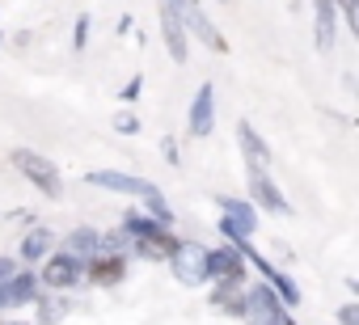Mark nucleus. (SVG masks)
Wrapping results in <instances>:
<instances>
[{
    "label": "nucleus",
    "mask_w": 359,
    "mask_h": 325,
    "mask_svg": "<svg viewBox=\"0 0 359 325\" xmlns=\"http://www.w3.org/2000/svg\"><path fill=\"white\" fill-rule=\"evenodd\" d=\"M118 228L127 233L131 249H135L140 258H148V262H165V258H169V249L177 245V237H173V224H161V220H152L144 207H140V212H127Z\"/></svg>",
    "instance_id": "1"
},
{
    "label": "nucleus",
    "mask_w": 359,
    "mask_h": 325,
    "mask_svg": "<svg viewBox=\"0 0 359 325\" xmlns=\"http://www.w3.org/2000/svg\"><path fill=\"white\" fill-rule=\"evenodd\" d=\"M13 165H18V174L39 195H47V199H60L64 195V178H60V165H55L51 156H43L34 148H13Z\"/></svg>",
    "instance_id": "2"
},
{
    "label": "nucleus",
    "mask_w": 359,
    "mask_h": 325,
    "mask_svg": "<svg viewBox=\"0 0 359 325\" xmlns=\"http://www.w3.org/2000/svg\"><path fill=\"white\" fill-rule=\"evenodd\" d=\"M169 5L177 9V18H182L187 34H191L195 43H203L212 55H229V39H224V30L208 18V9L199 5V0H169Z\"/></svg>",
    "instance_id": "3"
},
{
    "label": "nucleus",
    "mask_w": 359,
    "mask_h": 325,
    "mask_svg": "<svg viewBox=\"0 0 359 325\" xmlns=\"http://www.w3.org/2000/svg\"><path fill=\"white\" fill-rule=\"evenodd\" d=\"M245 325H283L287 321V304L275 296V287L266 279L245 283V308H241Z\"/></svg>",
    "instance_id": "4"
},
{
    "label": "nucleus",
    "mask_w": 359,
    "mask_h": 325,
    "mask_svg": "<svg viewBox=\"0 0 359 325\" xmlns=\"http://www.w3.org/2000/svg\"><path fill=\"white\" fill-rule=\"evenodd\" d=\"M169 270L182 287H208V245L199 241H177L169 249Z\"/></svg>",
    "instance_id": "5"
},
{
    "label": "nucleus",
    "mask_w": 359,
    "mask_h": 325,
    "mask_svg": "<svg viewBox=\"0 0 359 325\" xmlns=\"http://www.w3.org/2000/svg\"><path fill=\"white\" fill-rule=\"evenodd\" d=\"M258 233V207L237 195H220V237L224 241H254Z\"/></svg>",
    "instance_id": "6"
},
{
    "label": "nucleus",
    "mask_w": 359,
    "mask_h": 325,
    "mask_svg": "<svg viewBox=\"0 0 359 325\" xmlns=\"http://www.w3.org/2000/svg\"><path fill=\"white\" fill-rule=\"evenodd\" d=\"M208 283H220V287H245L250 283V262L233 241L208 249Z\"/></svg>",
    "instance_id": "7"
},
{
    "label": "nucleus",
    "mask_w": 359,
    "mask_h": 325,
    "mask_svg": "<svg viewBox=\"0 0 359 325\" xmlns=\"http://www.w3.org/2000/svg\"><path fill=\"white\" fill-rule=\"evenodd\" d=\"M245 199H250L258 212L292 216V203H287V195L279 191V182L271 178V170H258V165H250V170H245Z\"/></svg>",
    "instance_id": "8"
},
{
    "label": "nucleus",
    "mask_w": 359,
    "mask_h": 325,
    "mask_svg": "<svg viewBox=\"0 0 359 325\" xmlns=\"http://www.w3.org/2000/svg\"><path fill=\"white\" fill-rule=\"evenodd\" d=\"M43 270H34L39 275V287L43 291H72L76 283H81V258H72V254H64V249H51L43 262H39Z\"/></svg>",
    "instance_id": "9"
},
{
    "label": "nucleus",
    "mask_w": 359,
    "mask_h": 325,
    "mask_svg": "<svg viewBox=\"0 0 359 325\" xmlns=\"http://www.w3.org/2000/svg\"><path fill=\"white\" fill-rule=\"evenodd\" d=\"M85 182L97 186V191H110V195L140 199V203H144L148 195H156V182H148V178H140V174H127V170H89Z\"/></svg>",
    "instance_id": "10"
},
{
    "label": "nucleus",
    "mask_w": 359,
    "mask_h": 325,
    "mask_svg": "<svg viewBox=\"0 0 359 325\" xmlns=\"http://www.w3.org/2000/svg\"><path fill=\"white\" fill-rule=\"evenodd\" d=\"M127 279V254H89L81 262V283H93V287H118Z\"/></svg>",
    "instance_id": "11"
},
{
    "label": "nucleus",
    "mask_w": 359,
    "mask_h": 325,
    "mask_svg": "<svg viewBox=\"0 0 359 325\" xmlns=\"http://www.w3.org/2000/svg\"><path fill=\"white\" fill-rule=\"evenodd\" d=\"M156 26H161V39H165V51L173 64H187L191 60V34L182 26V18H177V9L169 5V0H161L156 5Z\"/></svg>",
    "instance_id": "12"
},
{
    "label": "nucleus",
    "mask_w": 359,
    "mask_h": 325,
    "mask_svg": "<svg viewBox=\"0 0 359 325\" xmlns=\"http://www.w3.org/2000/svg\"><path fill=\"white\" fill-rule=\"evenodd\" d=\"M187 131H191V139H208L216 131V85L212 81H203L195 89L191 110H187Z\"/></svg>",
    "instance_id": "13"
},
{
    "label": "nucleus",
    "mask_w": 359,
    "mask_h": 325,
    "mask_svg": "<svg viewBox=\"0 0 359 325\" xmlns=\"http://www.w3.org/2000/svg\"><path fill=\"white\" fill-rule=\"evenodd\" d=\"M334 34H338L334 0H313V47L317 51H334Z\"/></svg>",
    "instance_id": "14"
},
{
    "label": "nucleus",
    "mask_w": 359,
    "mask_h": 325,
    "mask_svg": "<svg viewBox=\"0 0 359 325\" xmlns=\"http://www.w3.org/2000/svg\"><path fill=\"white\" fill-rule=\"evenodd\" d=\"M237 144H241V156H245V170L258 165V170H271V144L254 131V123H237Z\"/></svg>",
    "instance_id": "15"
},
{
    "label": "nucleus",
    "mask_w": 359,
    "mask_h": 325,
    "mask_svg": "<svg viewBox=\"0 0 359 325\" xmlns=\"http://www.w3.org/2000/svg\"><path fill=\"white\" fill-rule=\"evenodd\" d=\"M55 249V233L51 228H43V224H30L26 228V237H22V249L13 254L22 266H34V262H43L47 254Z\"/></svg>",
    "instance_id": "16"
},
{
    "label": "nucleus",
    "mask_w": 359,
    "mask_h": 325,
    "mask_svg": "<svg viewBox=\"0 0 359 325\" xmlns=\"http://www.w3.org/2000/svg\"><path fill=\"white\" fill-rule=\"evenodd\" d=\"M39 275L34 270H26V266H18V275L5 283V300H9V308H22V304H34L39 300Z\"/></svg>",
    "instance_id": "17"
},
{
    "label": "nucleus",
    "mask_w": 359,
    "mask_h": 325,
    "mask_svg": "<svg viewBox=\"0 0 359 325\" xmlns=\"http://www.w3.org/2000/svg\"><path fill=\"white\" fill-rule=\"evenodd\" d=\"M97 237H102V228H89V224H81V228H72L68 237H64V254H72V258H89V254H97Z\"/></svg>",
    "instance_id": "18"
},
{
    "label": "nucleus",
    "mask_w": 359,
    "mask_h": 325,
    "mask_svg": "<svg viewBox=\"0 0 359 325\" xmlns=\"http://www.w3.org/2000/svg\"><path fill=\"white\" fill-rule=\"evenodd\" d=\"M212 308L224 312V317H241V308H245V287H220V283H212Z\"/></svg>",
    "instance_id": "19"
},
{
    "label": "nucleus",
    "mask_w": 359,
    "mask_h": 325,
    "mask_svg": "<svg viewBox=\"0 0 359 325\" xmlns=\"http://www.w3.org/2000/svg\"><path fill=\"white\" fill-rule=\"evenodd\" d=\"M39 325H55V321H64V300H60V291H39Z\"/></svg>",
    "instance_id": "20"
},
{
    "label": "nucleus",
    "mask_w": 359,
    "mask_h": 325,
    "mask_svg": "<svg viewBox=\"0 0 359 325\" xmlns=\"http://www.w3.org/2000/svg\"><path fill=\"white\" fill-rule=\"evenodd\" d=\"M97 249H106V254H131V241H127L123 228H110V233L97 237Z\"/></svg>",
    "instance_id": "21"
},
{
    "label": "nucleus",
    "mask_w": 359,
    "mask_h": 325,
    "mask_svg": "<svg viewBox=\"0 0 359 325\" xmlns=\"http://www.w3.org/2000/svg\"><path fill=\"white\" fill-rule=\"evenodd\" d=\"M338 22H346V30H359V0H334Z\"/></svg>",
    "instance_id": "22"
},
{
    "label": "nucleus",
    "mask_w": 359,
    "mask_h": 325,
    "mask_svg": "<svg viewBox=\"0 0 359 325\" xmlns=\"http://www.w3.org/2000/svg\"><path fill=\"white\" fill-rule=\"evenodd\" d=\"M85 47H89V13H81L72 26V51H85Z\"/></svg>",
    "instance_id": "23"
},
{
    "label": "nucleus",
    "mask_w": 359,
    "mask_h": 325,
    "mask_svg": "<svg viewBox=\"0 0 359 325\" xmlns=\"http://www.w3.org/2000/svg\"><path fill=\"white\" fill-rule=\"evenodd\" d=\"M114 131H118V135H135V131H140V118H135L131 110H118V114H114Z\"/></svg>",
    "instance_id": "24"
},
{
    "label": "nucleus",
    "mask_w": 359,
    "mask_h": 325,
    "mask_svg": "<svg viewBox=\"0 0 359 325\" xmlns=\"http://www.w3.org/2000/svg\"><path fill=\"white\" fill-rule=\"evenodd\" d=\"M18 266H22V262H18L13 254H0V287H5V283L18 275Z\"/></svg>",
    "instance_id": "25"
},
{
    "label": "nucleus",
    "mask_w": 359,
    "mask_h": 325,
    "mask_svg": "<svg viewBox=\"0 0 359 325\" xmlns=\"http://www.w3.org/2000/svg\"><path fill=\"white\" fill-rule=\"evenodd\" d=\"M338 325H359V304H355V300L338 308Z\"/></svg>",
    "instance_id": "26"
},
{
    "label": "nucleus",
    "mask_w": 359,
    "mask_h": 325,
    "mask_svg": "<svg viewBox=\"0 0 359 325\" xmlns=\"http://www.w3.org/2000/svg\"><path fill=\"white\" fill-rule=\"evenodd\" d=\"M161 152H165V160H169V165H177V160H182V152H177V139H161Z\"/></svg>",
    "instance_id": "27"
},
{
    "label": "nucleus",
    "mask_w": 359,
    "mask_h": 325,
    "mask_svg": "<svg viewBox=\"0 0 359 325\" xmlns=\"http://www.w3.org/2000/svg\"><path fill=\"white\" fill-rule=\"evenodd\" d=\"M140 93H144V81H140V76H131V81L123 85V102H135Z\"/></svg>",
    "instance_id": "28"
},
{
    "label": "nucleus",
    "mask_w": 359,
    "mask_h": 325,
    "mask_svg": "<svg viewBox=\"0 0 359 325\" xmlns=\"http://www.w3.org/2000/svg\"><path fill=\"white\" fill-rule=\"evenodd\" d=\"M0 325H26V321H0Z\"/></svg>",
    "instance_id": "29"
},
{
    "label": "nucleus",
    "mask_w": 359,
    "mask_h": 325,
    "mask_svg": "<svg viewBox=\"0 0 359 325\" xmlns=\"http://www.w3.org/2000/svg\"><path fill=\"white\" fill-rule=\"evenodd\" d=\"M216 5H233V0H216Z\"/></svg>",
    "instance_id": "30"
},
{
    "label": "nucleus",
    "mask_w": 359,
    "mask_h": 325,
    "mask_svg": "<svg viewBox=\"0 0 359 325\" xmlns=\"http://www.w3.org/2000/svg\"><path fill=\"white\" fill-rule=\"evenodd\" d=\"M0 43H5V30H0Z\"/></svg>",
    "instance_id": "31"
}]
</instances>
